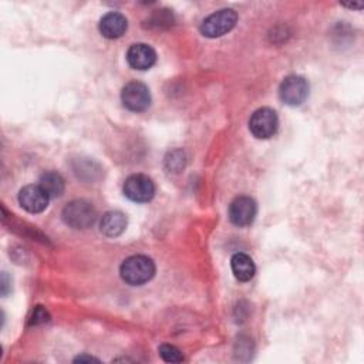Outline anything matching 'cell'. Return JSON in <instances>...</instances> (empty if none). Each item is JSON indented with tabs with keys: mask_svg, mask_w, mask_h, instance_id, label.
Masks as SVG:
<instances>
[{
	"mask_svg": "<svg viewBox=\"0 0 364 364\" xmlns=\"http://www.w3.org/2000/svg\"><path fill=\"white\" fill-rule=\"evenodd\" d=\"M119 274L125 283L131 286H141L154 277L155 264L149 257L135 255L121 263Z\"/></svg>",
	"mask_w": 364,
	"mask_h": 364,
	"instance_id": "6da1fadb",
	"label": "cell"
},
{
	"mask_svg": "<svg viewBox=\"0 0 364 364\" xmlns=\"http://www.w3.org/2000/svg\"><path fill=\"white\" fill-rule=\"evenodd\" d=\"M63 220L73 229H87L97 220V210L88 200L77 199L67 203L63 209Z\"/></svg>",
	"mask_w": 364,
	"mask_h": 364,
	"instance_id": "7a4b0ae2",
	"label": "cell"
},
{
	"mask_svg": "<svg viewBox=\"0 0 364 364\" xmlns=\"http://www.w3.org/2000/svg\"><path fill=\"white\" fill-rule=\"evenodd\" d=\"M237 21V13L233 9H220L208 16L200 24V33L205 37L216 38L229 33Z\"/></svg>",
	"mask_w": 364,
	"mask_h": 364,
	"instance_id": "3957f363",
	"label": "cell"
},
{
	"mask_svg": "<svg viewBox=\"0 0 364 364\" xmlns=\"http://www.w3.org/2000/svg\"><path fill=\"white\" fill-rule=\"evenodd\" d=\"M309 95V82L301 75H287L279 87V97L282 102L289 107L301 105Z\"/></svg>",
	"mask_w": 364,
	"mask_h": 364,
	"instance_id": "277c9868",
	"label": "cell"
},
{
	"mask_svg": "<svg viewBox=\"0 0 364 364\" xmlns=\"http://www.w3.org/2000/svg\"><path fill=\"white\" fill-rule=\"evenodd\" d=\"M279 128V118L274 109L263 107L256 109L249 119V129L253 136L259 139H267L276 134Z\"/></svg>",
	"mask_w": 364,
	"mask_h": 364,
	"instance_id": "5b68a950",
	"label": "cell"
},
{
	"mask_svg": "<svg viewBox=\"0 0 364 364\" xmlns=\"http://www.w3.org/2000/svg\"><path fill=\"white\" fill-rule=\"evenodd\" d=\"M122 191L129 200L136 203H144V202H149L154 198L155 183L146 175L135 173L125 179Z\"/></svg>",
	"mask_w": 364,
	"mask_h": 364,
	"instance_id": "8992f818",
	"label": "cell"
},
{
	"mask_svg": "<svg viewBox=\"0 0 364 364\" xmlns=\"http://www.w3.org/2000/svg\"><path fill=\"white\" fill-rule=\"evenodd\" d=\"M124 107L132 112H142L151 104V92L144 82L131 81L121 91Z\"/></svg>",
	"mask_w": 364,
	"mask_h": 364,
	"instance_id": "52a82bcc",
	"label": "cell"
},
{
	"mask_svg": "<svg viewBox=\"0 0 364 364\" xmlns=\"http://www.w3.org/2000/svg\"><path fill=\"white\" fill-rule=\"evenodd\" d=\"M257 213V205L250 196H237L229 205V219L233 225L249 226Z\"/></svg>",
	"mask_w": 364,
	"mask_h": 364,
	"instance_id": "ba28073f",
	"label": "cell"
},
{
	"mask_svg": "<svg viewBox=\"0 0 364 364\" xmlns=\"http://www.w3.org/2000/svg\"><path fill=\"white\" fill-rule=\"evenodd\" d=\"M50 198L40 185H27L18 192V203L30 213H40L48 205Z\"/></svg>",
	"mask_w": 364,
	"mask_h": 364,
	"instance_id": "9c48e42d",
	"label": "cell"
},
{
	"mask_svg": "<svg viewBox=\"0 0 364 364\" xmlns=\"http://www.w3.org/2000/svg\"><path fill=\"white\" fill-rule=\"evenodd\" d=\"M127 61L131 68L145 71V70H149L155 64L156 53L149 44L136 43L128 48Z\"/></svg>",
	"mask_w": 364,
	"mask_h": 364,
	"instance_id": "30bf717a",
	"label": "cell"
},
{
	"mask_svg": "<svg viewBox=\"0 0 364 364\" xmlns=\"http://www.w3.org/2000/svg\"><path fill=\"white\" fill-rule=\"evenodd\" d=\"M128 27V21L125 18L124 14L118 13V11H109L105 16H102V18L100 20L98 28L100 33L109 40L118 38L121 37Z\"/></svg>",
	"mask_w": 364,
	"mask_h": 364,
	"instance_id": "8fae6325",
	"label": "cell"
},
{
	"mask_svg": "<svg viewBox=\"0 0 364 364\" xmlns=\"http://www.w3.org/2000/svg\"><path fill=\"white\" fill-rule=\"evenodd\" d=\"M127 228V218L119 210H109L102 215L100 220V230L107 237L119 236Z\"/></svg>",
	"mask_w": 364,
	"mask_h": 364,
	"instance_id": "7c38bea8",
	"label": "cell"
},
{
	"mask_svg": "<svg viewBox=\"0 0 364 364\" xmlns=\"http://www.w3.org/2000/svg\"><path fill=\"white\" fill-rule=\"evenodd\" d=\"M230 267L233 272V276L239 282H249L256 272V266L250 256L246 253H235L230 259Z\"/></svg>",
	"mask_w": 364,
	"mask_h": 364,
	"instance_id": "4fadbf2b",
	"label": "cell"
},
{
	"mask_svg": "<svg viewBox=\"0 0 364 364\" xmlns=\"http://www.w3.org/2000/svg\"><path fill=\"white\" fill-rule=\"evenodd\" d=\"M38 185H40L41 189L47 193V196H48L50 199L58 198V196H61L63 192H64V179H63V176H61L58 172H54V171L44 172V173L40 176Z\"/></svg>",
	"mask_w": 364,
	"mask_h": 364,
	"instance_id": "5bb4252c",
	"label": "cell"
},
{
	"mask_svg": "<svg viewBox=\"0 0 364 364\" xmlns=\"http://www.w3.org/2000/svg\"><path fill=\"white\" fill-rule=\"evenodd\" d=\"M185 154L179 149L176 151H172L166 155L165 158V165H166V169H169V172H179L183 169L185 166Z\"/></svg>",
	"mask_w": 364,
	"mask_h": 364,
	"instance_id": "9a60e30c",
	"label": "cell"
},
{
	"mask_svg": "<svg viewBox=\"0 0 364 364\" xmlns=\"http://www.w3.org/2000/svg\"><path fill=\"white\" fill-rule=\"evenodd\" d=\"M161 358L166 363H182L183 361V354L181 353L179 348H176L172 344H162L158 350Z\"/></svg>",
	"mask_w": 364,
	"mask_h": 364,
	"instance_id": "2e32d148",
	"label": "cell"
},
{
	"mask_svg": "<svg viewBox=\"0 0 364 364\" xmlns=\"http://www.w3.org/2000/svg\"><path fill=\"white\" fill-rule=\"evenodd\" d=\"M50 320V316L47 313V310L43 307V306H36L31 316H30V320H28V324L30 326H37V324H43V323H47Z\"/></svg>",
	"mask_w": 364,
	"mask_h": 364,
	"instance_id": "e0dca14e",
	"label": "cell"
},
{
	"mask_svg": "<svg viewBox=\"0 0 364 364\" xmlns=\"http://www.w3.org/2000/svg\"><path fill=\"white\" fill-rule=\"evenodd\" d=\"M75 363H81V361H98L97 358H94V357H90V355H78L75 360H74Z\"/></svg>",
	"mask_w": 364,
	"mask_h": 364,
	"instance_id": "ac0fdd59",
	"label": "cell"
}]
</instances>
